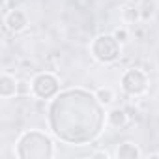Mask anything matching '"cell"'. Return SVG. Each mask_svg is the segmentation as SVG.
Instances as JSON below:
<instances>
[{"label": "cell", "mask_w": 159, "mask_h": 159, "mask_svg": "<svg viewBox=\"0 0 159 159\" xmlns=\"http://www.w3.org/2000/svg\"><path fill=\"white\" fill-rule=\"evenodd\" d=\"M105 105L96 94L69 88L54 96L49 107V125L56 139L67 144H86L98 139L105 125Z\"/></svg>", "instance_id": "1"}, {"label": "cell", "mask_w": 159, "mask_h": 159, "mask_svg": "<svg viewBox=\"0 0 159 159\" xmlns=\"http://www.w3.org/2000/svg\"><path fill=\"white\" fill-rule=\"evenodd\" d=\"M15 155L19 159H49L54 155L52 140L41 131H26L17 140Z\"/></svg>", "instance_id": "2"}, {"label": "cell", "mask_w": 159, "mask_h": 159, "mask_svg": "<svg viewBox=\"0 0 159 159\" xmlns=\"http://www.w3.org/2000/svg\"><path fill=\"white\" fill-rule=\"evenodd\" d=\"M120 45L122 43L114 38V34H101V36H98L92 41L90 52H92V56L98 62H101V64H112L120 56Z\"/></svg>", "instance_id": "3"}, {"label": "cell", "mask_w": 159, "mask_h": 159, "mask_svg": "<svg viewBox=\"0 0 159 159\" xmlns=\"http://www.w3.org/2000/svg\"><path fill=\"white\" fill-rule=\"evenodd\" d=\"M122 90L127 94V96H142L146 90H148V77L142 69L139 67H129L124 71L122 75Z\"/></svg>", "instance_id": "4"}, {"label": "cell", "mask_w": 159, "mask_h": 159, "mask_svg": "<svg viewBox=\"0 0 159 159\" xmlns=\"http://www.w3.org/2000/svg\"><path fill=\"white\" fill-rule=\"evenodd\" d=\"M58 90H60L58 79H56V75H52L49 71L38 73L32 79V94L38 99H51L58 94Z\"/></svg>", "instance_id": "5"}, {"label": "cell", "mask_w": 159, "mask_h": 159, "mask_svg": "<svg viewBox=\"0 0 159 159\" xmlns=\"http://www.w3.org/2000/svg\"><path fill=\"white\" fill-rule=\"evenodd\" d=\"M26 25H28V17L23 10H11L4 15V26L13 34L23 32L26 28Z\"/></svg>", "instance_id": "6"}, {"label": "cell", "mask_w": 159, "mask_h": 159, "mask_svg": "<svg viewBox=\"0 0 159 159\" xmlns=\"http://www.w3.org/2000/svg\"><path fill=\"white\" fill-rule=\"evenodd\" d=\"M17 83L19 81H15V77H11L10 73H2V77H0V96L4 99L17 96Z\"/></svg>", "instance_id": "7"}, {"label": "cell", "mask_w": 159, "mask_h": 159, "mask_svg": "<svg viewBox=\"0 0 159 159\" xmlns=\"http://www.w3.org/2000/svg\"><path fill=\"white\" fill-rule=\"evenodd\" d=\"M127 109H120V107H114V109H111L109 112H107V124L111 125V127H116V129H120V127H124L125 124H127Z\"/></svg>", "instance_id": "8"}, {"label": "cell", "mask_w": 159, "mask_h": 159, "mask_svg": "<svg viewBox=\"0 0 159 159\" xmlns=\"http://www.w3.org/2000/svg\"><path fill=\"white\" fill-rule=\"evenodd\" d=\"M140 155H142V153H140L139 146L133 144V142H124V144H120L118 150H116V157H118V159H139Z\"/></svg>", "instance_id": "9"}, {"label": "cell", "mask_w": 159, "mask_h": 159, "mask_svg": "<svg viewBox=\"0 0 159 159\" xmlns=\"http://www.w3.org/2000/svg\"><path fill=\"white\" fill-rule=\"evenodd\" d=\"M122 15H124V21L125 23H137L140 19V10L135 8V4L133 6H125L122 10Z\"/></svg>", "instance_id": "10"}, {"label": "cell", "mask_w": 159, "mask_h": 159, "mask_svg": "<svg viewBox=\"0 0 159 159\" xmlns=\"http://www.w3.org/2000/svg\"><path fill=\"white\" fill-rule=\"evenodd\" d=\"M139 10H140V19L148 21L153 15V11H155V2H153V0H142Z\"/></svg>", "instance_id": "11"}, {"label": "cell", "mask_w": 159, "mask_h": 159, "mask_svg": "<svg viewBox=\"0 0 159 159\" xmlns=\"http://www.w3.org/2000/svg\"><path fill=\"white\" fill-rule=\"evenodd\" d=\"M96 98L103 103V105H111L114 101V92L111 88H98L96 90Z\"/></svg>", "instance_id": "12"}, {"label": "cell", "mask_w": 159, "mask_h": 159, "mask_svg": "<svg viewBox=\"0 0 159 159\" xmlns=\"http://www.w3.org/2000/svg\"><path fill=\"white\" fill-rule=\"evenodd\" d=\"M32 92V84L26 83V81H19L17 83V96H26Z\"/></svg>", "instance_id": "13"}, {"label": "cell", "mask_w": 159, "mask_h": 159, "mask_svg": "<svg viewBox=\"0 0 159 159\" xmlns=\"http://www.w3.org/2000/svg\"><path fill=\"white\" fill-rule=\"evenodd\" d=\"M114 38H116L120 43H125V41L129 39V34H127L125 28H116V30H114Z\"/></svg>", "instance_id": "14"}, {"label": "cell", "mask_w": 159, "mask_h": 159, "mask_svg": "<svg viewBox=\"0 0 159 159\" xmlns=\"http://www.w3.org/2000/svg\"><path fill=\"white\" fill-rule=\"evenodd\" d=\"M90 157H105V159H109V157H111V153H109V152H105V150H101V152H92V153H90Z\"/></svg>", "instance_id": "15"}, {"label": "cell", "mask_w": 159, "mask_h": 159, "mask_svg": "<svg viewBox=\"0 0 159 159\" xmlns=\"http://www.w3.org/2000/svg\"><path fill=\"white\" fill-rule=\"evenodd\" d=\"M131 4H139V2H142V0H129Z\"/></svg>", "instance_id": "16"}]
</instances>
